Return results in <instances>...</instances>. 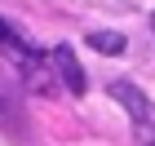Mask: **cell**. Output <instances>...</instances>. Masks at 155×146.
<instances>
[{"label":"cell","mask_w":155,"mask_h":146,"mask_svg":"<svg viewBox=\"0 0 155 146\" xmlns=\"http://www.w3.org/2000/svg\"><path fill=\"white\" fill-rule=\"evenodd\" d=\"M111 97H115L120 106L133 115L137 142H142V146H151V97H146L137 84H129V80H111Z\"/></svg>","instance_id":"1"},{"label":"cell","mask_w":155,"mask_h":146,"mask_svg":"<svg viewBox=\"0 0 155 146\" xmlns=\"http://www.w3.org/2000/svg\"><path fill=\"white\" fill-rule=\"evenodd\" d=\"M53 71L62 75V84H67V93H71V97H84L89 80H84V67L75 62L71 44H58V49H53Z\"/></svg>","instance_id":"2"},{"label":"cell","mask_w":155,"mask_h":146,"mask_svg":"<svg viewBox=\"0 0 155 146\" xmlns=\"http://www.w3.org/2000/svg\"><path fill=\"white\" fill-rule=\"evenodd\" d=\"M89 44H93L97 53H111V58L124 53V36H120V31H89Z\"/></svg>","instance_id":"3"},{"label":"cell","mask_w":155,"mask_h":146,"mask_svg":"<svg viewBox=\"0 0 155 146\" xmlns=\"http://www.w3.org/2000/svg\"><path fill=\"white\" fill-rule=\"evenodd\" d=\"M9 40H18V27H13V22H5V18H0V44H9Z\"/></svg>","instance_id":"4"}]
</instances>
